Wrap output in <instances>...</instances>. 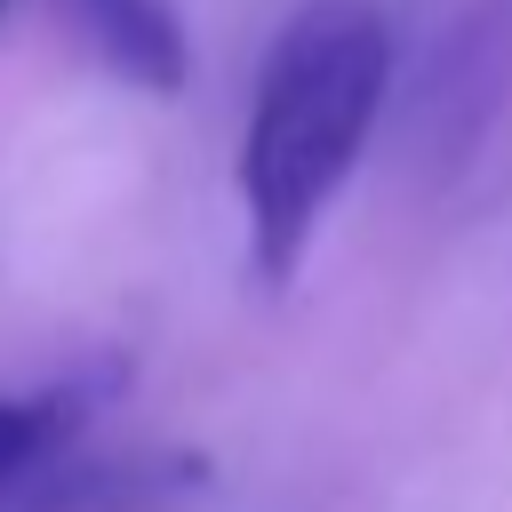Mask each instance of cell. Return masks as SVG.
Returning a JSON list of instances; mask_svg holds the SVG:
<instances>
[{"label": "cell", "instance_id": "6da1fadb", "mask_svg": "<svg viewBox=\"0 0 512 512\" xmlns=\"http://www.w3.org/2000/svg\"><path fill=\"white\" fill-rule=\"evenodd\" d=\"M392 72H400V40L376 0H304L272 32L232 160L248 272L264 288H288L304 272L336 192L352 184L392 104Z\"/></svg>", "mask_w": 512, "mask_h": 512}, {"label": "cell", "instance_id": "277c9868", "mask_svg": "<svg viewBox=\"0 0 512 512\" xmlns=\"http://www.w3.org/2000/svg\"><path fill=\"white\" fill-rule=\"evenodd\" d=\"M96 408V384H40V392H0V496L40 480L56 456H72L80 424Z\"/></svg>", "mask_w": 512, "mask_h": 512}, {"label": "cell", "instance_id": "7a4b0ae2", "mask_svg": "<svg viewBox=\"0 0 512 512\" xmlns=\"http://www.w3.org/2000/svg\"><path fill=\"white\" fill-rule=\"evenodd\" d=\"M504 96H512V0H472L448 24V48L424 88V144L440 160H464Z\"/></svg>", "mask_w": 512, "mask_h": 512}, {"label": "cell", "instance_id": "3957f363", "mask_svg": "<svg viewBox=\"0 0 512 512\" xmlns=\"http://www.w3.org/2000/svg\"><path fill=\"white\" fill-rule=\"evenodd\" d=\"M72 16V32L128 80V88H152V96H176L192 80V40L176 24L168 0H56Z\"/></svg>", "mask_w": 512, "mask_h": 512}, {"label": "cell", "instance_id": "5b68a950", "mask_svg": "<svg viewBox=\"0 0 512 512\" xmlns=\"http://www.w3.org/2000/svg\"><path fill=\"white\" fill-rule=\"evenodd\" d=\"M0 16H8V0H0Z\"/></svg>", "mask_w": 512, "mask_h": 512}]
</instances>
